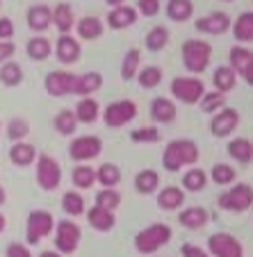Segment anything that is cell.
<instances>
[{"mask_svg":"<svg viewBox=\"0 0 253 257\" xmlns=\"http://www.w3.org/2000/svg\"><path fill=\"white\" fill-rule=\"evenodd\" d=\"M157 187H160V173L153 169H144L135 175V189L139 194L148 196V194H155Z\"/></svg>","mask_w":253,"mask_h":257,"instance_id":"29","label":"cell"},{"mask_svg":"<svg viewBox=\"0 0 253 257\" xmlns=\"http://www.w3.org/2000/svg\"><path fill=\"white\" fill-rule=\"evenodd\" d=\"M55 53H57L59 62L66 64V66H71V64H75L80 59L82 48H80V41L75 39V37H71V34H62V37L57 39V46H55Z\"/></svg>","mask_w":253,"mask_h":257,"instance_id":"15","label":"cell"},{"mask_svg":"<svg viewBox=\"0 0 253 257\" xmlns=\"http://www.w3.org/2000/svg\"><path fill=\"white\" fill-rule=\"evenodd\" d=\"M208 187V173L203 169H190L183 175V191H190V194H199Z\"/></svg>","mask_w":253,"mask_h":257,"instance_id":"33","label":"cell"},{"mask_svg":"<svg viewBox=\"0 0 253 257\" xmlns=\"http://www.w3.org/2000/svg\"><path fill=\"white\" fill-rule=\"evenodd\" d=\"M103 87V75L101 73H85V75H78V80H75V91L73 96H82L87 98L89 93H96L98 89Z\"/></svg>","mask_w":253,"mask_h":257,"instance_id":"27","label":"cell"},{"mask_svg":"<svg viewBox=\"0 0 253 257\" xmlns=\"http://www.w3.org/2000/svg\"><path fill=\"white\" fill-rule=\"evenodd\" d=\"M130 139L135 144H157L162 139V135L157 127H137V130L130 132Z\"/></svg>","mask_w":253,"mask_h":257,"instance_id":"46","label":"cell"},{"mask_svg":"<svg viewBox=\"0 0 253 257\" xmlns=\"http://www.w3.org/2000/svg\"><path fill=\"white\" fill-rule=\"evenodd\" d=\"M94 205H98V207H105V209H110V212H114V209L121 205V194H119L117 189H101L96 194V203Z\"/></svg>","mask_w":253,"mask_h":257,"instance_id":"45","label":"cell"},{"mask_svg":"<svg viewBox=\"0 0 253 257\" xmlns=\"http://www.w3.org/2000/svg\"><path fill=\"white\" fill-rule=\"evenodd\" d=\"M233 21L226 12H210L208 16H201L194 21V28L203 34H224L230 30Z\"/></svg>","mask_w":253,"mask_h":257,"instance_id":"14","label":"cell"},{"mask_svg":"<svg viewBox=\"0 0 253 257\" xmlns=\"http://www.w3.org/2000/svg\"><path fill=\"white\" fill-rule=\"evenodd\" d=\"M75 80H78V75L68 71H50L46 75L44 87L53 98H64L75 91Z\"/></svg>","mask_w":253,"mask_h":257,"instance_id":"12","label":"cell"},{"mask_svg":"<svg viewBox=\"0 0 253 257\" xmlns=\"http://www.w3.org/2000/svg\"><path fill=\"white\" fill-rule=\"evenodd\" d=\"M105 3H107L110 7H119V5H123L126 0H105Z\"/></svg>","mask_w":253,"mask_h":257,"instance_id":"56","label":"cell"},{"mask_svg":"<svg viewBox=\"0 0 253 257\" xmlns=\"http://www.w3.org/2000/svg\"><path fill=\"white\" fill-rule=\"evenodd\" d=\"M208 252L212 257H244L242 243L228 232H214L208 239Z\"/></svg>","mask_w":253,"mask_h":257,"instance_id":"11","label":"cell"},{"mask_svg":"<svg viewBox=\"0 0 253 257\" xmlns=\"http://www.w3.org/2000/svg\"><path fill=\"white\" fill-rule=\"evenodd\" d=\"M71 178H73V185L78 187V189H92L94 182H96V171H94L92 166L80 164L73 169V175H71Z\"/></svg>","mask_w":253,"mask_h":257,"instance_id":"42","label":"cell"},{"mask_svg":"<svg viewBox=\"0 0 253 257\" xmlns=\"http://www.w3.org/2000/svg\"><path fill=\"white\" fill-rule=\"evenodd\" d=\"M201 109H203L205 114H214V112H219L221 107L226 105V93H221V91H205L203 93V98H201Z\"/></svg>","mask_w":253,"mask_h":257,"instance_id":"44","label":"cell"},{"mask_svg":"<svg viewBox=\"0 0 253 257\" xmlns=\"http://www.w3.org/2000/svg\"><path fill=\"white\" fill-rule=\"evenodd\" d=\"M228 57H230L228 66L233 68L237 75H244V73H246V68L253 64V50L244 48V46H233Z\"/></svg>","mask_w":253,"mask_h":257,"instance_id":"32","label":"cell"},{"mask_svg":"<svg viewBox=\"0 0 253 257\" xmlns=\"http://www.w3.org/2000/svg\"><path fill=\"white\" fill-rule=\"evenodd\" d=\"M183 53V64L190 73L199 75L205 68L210 66V59H212V46L203 39H187L180 48Z\"/></svg>","mask_w":253,"mask_h":257,"instance_id":"2","label":"cell"},{"mask_svg":"<svg viewBox=\"0 0 253 257\" xmlns=\"http://www.w3.org/2000/svg\"><path fill=\"white\" fill-rule=\"evenodd\" d=\"M137 82L141 89H155L162 82V68L160 66H141L137 71Z\"/></svg>","mask_w":253,"mask_h":257,"instance_id":"37","label":"cell"},{"mask_svg":"<svg viewBox=\"0 0 253 257\" xmlns=\"http://www.w3.org/2000/svg\"><path fill=\"white\" fill-rule=\"evenodd\" d=\"M205 93V84L199 78H174L171 80V96L183 105H199Z\"/></svg>","mask_w":253,"mask_h":257,"instance_id":"5","label":"cell"},{"mask_svg":"<svg viewBox=\"0 0 253 257\" xmlns=\"http://www.w3.org/2000/svg\"><path fill=\"white\" fill-rule=\"evenodd\" d=\"M185 203V191L180 187H164V189L157 194V207L160 209H180V205Z\"/></svg>","mask_w":253,"mask_h":257,"instance_id":"26","label":"cell"},{"mask_svg":"<svg viewBox=\"0 0 253 257\" xmlns=\"http://www.w3.org/2000/svg\"><path fill=\"white\" fill-rule=\"evenodd\" d=\"M208 221H210L208 209L199 207V205H194V207H185L178 214V223L187 230H199V228H203Z\"/></svg>","mask_w":253,"mask_h":257,"instance_id":"19","label":"cell"},{"mask_svg":"<svg viewBox=\"0 0 253 257\" xmlns=\"http://www.w3.org/2000/svg\"><path fill=\"white\" fill-rule=\"evenodd\" d=\"M192 14H194V3L192 0H169L166 3V16L176 23L190 21Z\"/></svg>","mask_w":253,"mask_h":257,"instance_id":"34","label":"cell"},{"mask_svg":"<svg viewBox=\"0 0 253 257\" xmlns=\"http://www.w3.org/2000/svg\"><path fill=\"white\" fill-rule=\"evenodd\" d=\"M137 118V105L132 100H117L110 102L103 112V121L107 127H123Z\"/></svg>","mask_w":253,"mask_h":257,"instance_id":"9","label":"cell"},{"mask_svg":"<svg viewBox=\"0 0 253 257\" xmlns=\"http://www.w3.org/2000/svg\"><path fill=\"white\" fill-rule=\"evenodd\" d=\"M135 10H137V14H141V16H157L162 5H160V0H139Z\"/></svg>","mask_w":253,"mask_h":257,"instance_id":"48","label":"cell"},{"mask_svg":"<svg viewBox=\"0 0 253 257\" xmlns=\"http://www.w3.org/2000/svg\"><path fill=\"white\" fill-rule=\"evenodd\" d=\"M212 84H214V91H221V93L233 91L235 84H237V73L230 66H217L212 75Z\"/></svg>","mask_w":253,"mask_h":257,"instance_id":"25","label":"cell"},{"mask_svg":"<svg viewBox=\"0 0 253 257\" xmlns=\"http://www.w3.org/2000/svg\"><path fill=\"white\" fill-rule=\"evenodd\" d=\"M233 34L239 44H251L253 41V12H242L237 21H233Z\"/></svg>","mask_w":253,"mask_h":257,"instance_id":"24","label":"cell"},{"mask_svg":"<svg viewBox=\"0 0 253 257\" xmlns=\"http://www.w3.org/2000/svg\"><path fill=\"white\" fill-rule=\"evenodd\" d=\"M171 241V228L164 223H153L135 234V248L141 255H153Z\"/></svg>","mask_w":253,"mask_h":257,"instance_id":"3","label":"cell"},{"mask_svg":"<svg viewBox=\"0 0 253 257\" xmlns=\"http://www.w3.org/2000/svg\"><path fill=\"white\" fill-rule=\"evenodd\" d=\"M37 160V151H34L32 144H25V141H14L10 148V162L19 169H25V166L34 164Z\"/></svg>","mask_w":253,"mask_h":257,"instance_id":"20","label":"cell"},{"mask_svg":"<svg viewBox=\"0 0 253 257\" xmlns=\"http://www.w3.org/2000/svg\"><path fill=\"white\" fill-rule=\"evenodd\" d=\"M151 116L155 123H171L176 118V105L169 98H155L151 102Z\"/></svg>","mask_w":253,"mask_h":257,"instance_id":"31","label":"cell"},{"mask_svg":"<svg viewBox=\"0 0 253 257\" xmlns=\"http://www.w3.org/2000/svg\"><path fill=\"white\" fill-rule=\"evenodd\" d=\"M0 132H3V127H0Z\"/></svg>","mask_w":253,"mask_h":257,"instance_id":"59","label":"cell"},{"mask_svg":"<svg viewBox=\"0 0 253 257\" xmlns=\"http://www.w3.org/2000/svg\"><path fill=\"white\" fill-rule=\"evenodd\" d=\"M239 125V112L233 107H221L219 112H214L212 121H210V130L214 137H228Z\"/></svg>","mask_w":253,"mask_h":257,"instance_id":"13","label":"cell"},{"mask_svg":"<svg viewBox=\"0 0 253 257\" xmlns=\"http://www.w3.org/2000/svg\"><path fill=\"white\" fill-rule=\"evenodd\" d=\"M5 198H7V196H5V189H3V187H0V207H3V205H5Z\"/></svg>","mask_w":253,"mask_h":257,"instance_id":"57","label":"cell"},{"mask_svg":"<svg viewBox=\"0 0 253 257\" xmlns=\"http://www.w3.org/2000/svg\"><path fill=\"white\" fill-rule=\"evenodd\" d=\"M96 182L103 189H114V187L121 182V169H119L117 164L105 162V164H101L96 171Z\"/></svg>","mask_w":253,"mask_h":257,"instance_id":"30","label":"cell"},{"mask_svg":"<svg viewBox=\"0 0 253 257\" xmlns=\"http://www.w3.org/2000/svg\"><path fill=\"white\" fill-rule=\"evenodd\" d=\"M98 116H101V105H98L94 98H82V100L78 102V107H75V118H78V123H96Z\"/></svg>","mask_w":253,"mask_h":257,"instance_id":"35","label":"cell"},{"mask_svg":"<svg viewBox=\"0 0 253 257\" xmlns=\"http://www.w3.org/2000/svg\"><path fill=\"white\" fill-rule=\"evenodd\" d=\"M253 205V187L246 182L230 187L226 194L219 196V207L226 212H246Z\"/></svg>","mask_w":253,"mask_h":257,"instance_id":"7","label":"cell"},{"mask_svg":"<svg viewBox=\"0 0 253 257\" xmlns=\"http://www.w3.org/2000/svg\"><path fill=\"white\" fill-rule=\"evenodd\" d=\"M0 82L5 84V87H19L23 82V68L16 62H12V59L5 64H0Z\"/></svg>","mask_w":253,"mask_h":257,"instance_id":"38","label":"cell"},{"mask_svg":"<svg viewBox=\"0 0 253 257\" xmlns=\"http://www.w3.org/2000/svg\"><path fill=\"white\" fill-rule=\"evenodd\" d=\"M242 78L246 80V84H248V87H253V64H251V66L246 68V73H244Z\"/></svg>","mask_w":253,"mask_h":257,"instance_id":"53","label":"cell"},{"mask_svg":"<svg viewBox=\"0 0 253 257\" xmlns=\"http://www.w3.org/2000/svg\"><path fill=\"white\" fill-rule=\"evenodd\" d=\"M39 257H62V255H59L57 250H44V252H41Z\"/></svg>","mask_w":253,"mask_h":257,"instance_id":"54","label":"cell"},{"mask_svg":"<svg viewBox=\"0 0 253 257\" xmlns=\"http://www.w3.org/2000/svg\"><path fill=\"white\" fill-rule=\"evenodd\" d=\"M55 230V216L48 209H32L25 221V239L30 246H37Z\"/></svg>","mask_w":253,"mask_h":257,"instance_id":"4","label":"cell"},{"mask_svg":"<svg viewBox=\"0 0 253 257\" xmlns=\"http://www.w3.org/2000/svg\"><path fill=\"white\" fill-rule=\"evenodd\" d=\"M85 214H87L89 225H92L94 230H98V232H110V230L114 228V223H117L114 212H110V209H105V207H98V205H94V207L87 209Z\"/></svg>","mask_w":253,"mask_h":257,"instance_id":"18","label":"cell"},{"mask_svg":"<svg viewBox=\"0 0 253 257\" xmlns=\"http://www.w3.org/2000/svg\"><path fill=\"white\" fill-rule=\"evenodd\" d=\"M199 162V146L192 139H174L166 144L162 153V166L171 173L180 171L183 166H192Z\"/></svg>","mask_w":253,"mask_h":257,"instance_id":"1","label":"cell"},{"mask_svg":"<svg viewBox=\"0 0 253 257\" xmlns=\"http://www.w3.org/2000/svg\"><path fill=\"white\" fill-rule=\"evenodd\" d=\"M139 62H141L139 48H130L126 55H123V62H121V78L126 80V82H130L132 78H137V71H139Z\"/></svg>","mask_w":253,"mask_h":257,"instance_id":"39","label":"cell"},{"mask_svg":"<svg viewBox=\"0 0 253 257\" xmlns=\"http://www.w3.org/2000/svg\"><path fill=\"white\" fill-rule=\"evenodd\" d=\"M28 135H30V123L25 118H12L7 123V137L12 141H23Z\"/></svg>","mask_w":253,"mask_h":257,"instance_id":"47","label":"cell"},{"mask_svg":"<svg viewBox=\"0 0 253 257\" xmlns=\"http://www.w3.org/2000/svg\"><path fill=\"white\" fill-rule=\"evenodd\" d=\"M5 257H32L28 250V246H23V243H10L5 250Z\"/></svg>","mask_w":253,"mask_h":257,"instance_id":"51","label":"cell"},{"mask_svg":"<svg viewBox=\"0 0 253 257\" xmlns=\"http://www.w3.org/2000/svg\"><path fill=\"white\" fill-rule=\"evenodd\" d=\"M103 151V141L96 135H82L75 137L71 144H68V155L75 162H89L94 157H98Z\"/></svg>","mask_w":253,"mask_h":257,"instance_id":"10","label":"cell"},{"mask_svg":"<svg viewBox=\"0 0 253 257\" xmlns=\"http://www.w3.org/2000/svg\"><path fill=\"white\" fill-rule=\"evenodd\" d=\"M12 37H14V23H12V19L3 16L0 19V41H10Z\"/></svg>","mask_w":253,"mask_h":257,"instance_id":"50","label":"cell"},{"mask_svg":"<svg viewBox=\"0 0 253 257\" xmlns=\"http://www.w3.org/2000/svg\"><path fill=\"white\" fill-rule=\"evenodd\" d=\"M62 209L68 214V216H82L87 209H85V198L78 194V191H66L62 196Z\"/></svg>","mask_w":253,"mask_h":257,"instance_id":"41","label":"cell"},{"mask_svg":"<svg viewBox=\"0 0 253 257\" xmlns=\"http://www.w3.org/2000/svg\"><path fill=\"white\" fill-rule=\"evenodd\" d=\"M221 3H230V0H221Z\"/></svg>","mask_w":253,"mask_h":257,"instance_id":"58","label":"cell"},{"mask_svg":"<svg viewBox=\"0 0 253 257\" xmlns=\"http://www.w3.org/2000/svg\"><path fill=\"white\" fill-rule=\"evenodd\" d=\"M14 53H16V46L12 41H0V64L10 62L14 57Z\"/></svg>","mask_w":253,"mask_h":257,"instance_id":"52","label":"cell"},{"mask_svg":"<svg viewBox=\"0 0 253 257\" xmlns=\"http://www.w3.org/2000/svg\"><path fill=\"white\" fill-rule=\"evenodd\" d=\"M210 178H212L214 185H230V182H235L237 173H235V169L230 164H224V162H219V164L212 166V171H210Z\"/></svg>","mask_w":253,"mask_h":257,"instance_id":"43","label":"cell"},{"mask_svg":"<svg viewBox=\"0 0 253 257\" xmlns=\"http://www.w3.org/2000/svg\"><path fill=\"white\" fill-rule=\"evenodd\" d=\"M180 255L183 257H210L203 248L194 246V243H183V246H180Z\"/></svg>","mask_w":253,"mask_h":257,"instance_id":"49","label":"cell"},{"mask_svg":"<svg viewBox=\"0 0 253 257\" xmlns=\"http://www.w3.org/2000/svg\"><path fill=\"white\" fill-rule=\"evenodd\" d=\"M37 182L44 191H55L62 185V166L55 157L50 155H39L37 157Z\"/></svg>","mask_w":253,"mask_h":257,"instance_id":"6","label":"cell"},{"mask_svg":"<svg viewBox=\"0 0 253 257\" xmlns=\"http://www.w3.org/2000/svg\"><path fill=\"white\" fill-rule=\"evenodd\" d=\"M55 130L64 137H71L75 130H78V118H75V112L71 109H62V112L55 116Z\"/></svg>","mask_w":253,"mask_h":257,"instance_id":"40","label":"cell"},{"mask_svg":"<svg viewBox=\"0 0 253 257\" xmlns=\"http://www.w3.org/2000/svg\"><path fill=\"white\" fill-rule=\"evenodd\" d=\"M5 228H7V218L3 216V214H0V234L5 232Z\"/></svg>","mask_w":253,"mask_h":257,"instance_id":"55","label":"cell"},{"mask_svg":"<svg viewBox=\"0 0 253 257\" xmlns=\"http://www.w3.org/2000/svg\"><path fill=\"white\" fill-rule=\"evenodd\" d=\"M80 239H82V230L73 221H59L57 232H55V248L59 255H71L78 250Z\"/></svg>","mask_w":253,"mask_h":257,"instance_id":"8","label":"cell"},{"mask_svg":"<svg viewBox=\"0 0 253 257\" xmlns=\"http://www.w3.org/2000/svg\"><path fill=\"white\" fill-rule=\"evenodd\" d=\"M137 19H139V14H137L135 7L130 5H119V7H112V10L107 12V25L112 30H126L130 28V25L137 23Z\"/></svg>","mask_w":253,"mask_h":257,"instance_id":"16","label":"cell"},{"mask_svg":"<svg viewBox=\"0 0 253 257\" xmlns=\"http://www.w3.org/2000/svg\"><path fill=\"white\" fill-rule=\"evenodd\" d=\"M25 53H28L30 59H34V62H46V59L50 57V53H53V44H50L46 37H32V39L28 41V46H25Z\"/></svg>","mask_w":253,"mask_h":257,"instance_id":"28","label":"cell"},{"mask_svg":"<svg viewBox=\"0 0 253 257\" xmlns=\"http://www.w3.org/2000/svg\"><path fill=\"white\" fill-rule=\"evenodd\" d=\"M25 21H28L30 30H34V32H46V30L53 25V10H50L48 5H34L28 10Z\"/></svg>","mask_w":253,"mask_h":257,"instance_id":"17","label":"cell"},{"mask_svg":"<svg viewBox=\"0 0 253 257\" xmlns=\"http://www.w3.org/2000/svg\"><path fill=\"white\" fill-rule=\"evenodd\" d=\"M53 25L62 34H71V30L75 28V14H73V7L68 5V3H57V5H55Z\"/></svg>","mask_w":253,"mask_h":257,"instance_id":"21","label":"cell"},{"mask_svg":"<svg viewBox=\"0 0 253 257\" xmlns=\"http://www.w3.org/2000/svg\"><path fill=\"white\" fill-rule=\"evenodd\" d=\"M228 155L239 164H248L253 162V141L246 137H235L228 144Z\"/></svg>","mask_w":253,"mask_h":257,"instance_id":"23","label":"cell"},{"mask_svg":"<svg viewBox=\"0 0 253 257\" xmlns=\"http://www.w3.org/2000/svg\"><path fill=\"white\" fill-rule=\"evenodd\" d=\"M144 44H146V48L151 50V53H160V50H164L166 44H169V30H166L164 25H155V28H151L146 32Z\"/></svg>","mask_w":253,"mask_h":257,"instance_id":"36","label":"cell"},{"mask_svg":"<svg viewBox=\"0 0 253 257\" xmlns=\"http://www.w3.org/2000/svg\"><path fill=\"white\" fill-rule=\"evenodd\" d=\"M75 30H78V37L85 41H96L103 37V32H105V25H103L101 19H96V16H85V19L78 21V25H75Z\"/></svg>","mask_w":253,"mask_h":257,"instance_id":"22","label":"cell"}]
</instances>
